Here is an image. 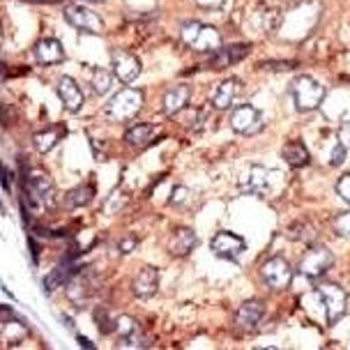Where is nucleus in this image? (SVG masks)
<instances>
[{"mask_svg": "<svg viewBox=\"0 0 350 350\" xmlns=\"http://www.w3.org/2000/svg\"><path fill=\"white\" fill-rule=\"evenodd\" d=\"M154 131H157V127L154 124H148V122H139L136 127L127 129V134H124V141L129 143V146H148L150 141H152Z\"/></svg>", "mask_w": 350, "mask_h": 350, "instance_id": "bb28decb", "label": "nucleus"}, {"mask_svg": "<svg viewBox=\"0 0 350 350\" xmlns=\"http://www.w3.org/2000/svg\"><path fill=\"white\" fill-rule=\"evenodd\" d=\"M281 157H284V161L291 168H304V166H309V161H311L309 150H306V146L302 141H288V143H286L284 150H281Z\"/></svg>", "mask_w": 350, "mask_h": 350, "instance_id": "5701e85b", "label": "nucleus"}, {"mask_svg": "<svg viewBox=\"0 0 350 350\" xmlns=\"http://www.w3.org/2000/svg\"><path fill=\"white\" fill-rule=\"evenodd\" d=\"M198 245V237L191 228H178L173 230L171 242H168V252L173 256H187L193 252V247Z\"/></svg>", "mask_w": 350, "mask_h": 350, "instance_id": "4be33fe9", "label": "nucleus"}, {"mask_svg": "<svg viewBox=\"0 0 350 350\" xmlns=\"http://www.w3.org/2000/svg\"><path fill=\"white\" fill-rule=\"evenodd\" d=\"M79 341H81V346H85V348H95L90 343V339H85V336H79Z\"/></svg>", "mask_w": 350, "mask_h": 350, "instance_id": "a19ab883", "label": "nucleus"}, {"mask_svg": "<svg viewBox=\"0 0 350 350\" xmlns=\"http://www.w3.org/2000/svg\"><path fill=\"white\" fill-rule=\"evenodd\" d=\"M336 193H339L346 203H350V173H346L339 183H336Z\"/></svg>", "mask_w": 350, "mask_h": 350, "instance_id": "4c0bfd02", "label": "nucleus"}, {"mask_svg": "<svg viewBox=\"0 0 350 350\" xmlns=\"http://www.w3.org/2000/svg\"><path fill=\"white\" fill-rule=\"evenodd\" d=\"M65 21L88 35H102V30H104L102 16H99L97 12H92L90 8H85V5H77V3L65 8Z\"/></svg>", "mask_w": 350, "mask_h": 350, "instance_id": "0eeeda50", "label": "nucleus"}, {"mask_svg": "<svg viewBox=\"0 0 350 350\" xmlns=\"http://www.w3.org/2000/svg\"><path fill=\"white\" fill-rule=\"evenodd\" d=\"M180 40L193 51L201 53H215L217 49H221V33L215 26L198 21H187L180 28Z\"/></svg>", "mask_w": 350, "mask_h": 350, "instance_id": "f257e3e1", "label": "nucleus"}, {"mask_svg": "<svg viewBox=\"0 0 350 350\" xmlns=\"http://www.w3.org/2000/svg\"><path fill=\"white\" fill-rule=\"evenodd\" d=\"M318 295H321V302L325 306V318H327V325L339 323L343 316H346V306H348V295L341 286L329 284V281H323V284L316 286Z\"/></svg>", "mask_w": 350, "mask_h": 350, "instance_id": "39448f33", "label": "nucleus"}, {"mask_svg": "<svg viewBox=\"0 0 350 350\" xmlns=\"http://www.w3.org/2000/svg\"><path fill=\"white\" fill-rule=\"evenodd\" d=\"M62 136H67V127H65V124H55V127L44 129V131H40V134L33 136L35 150H37V152H42V154L51 152V150L62 141Z\"/></svg>", "mask_w": 350, "mask_h": 350, "instance_id": "412c9836", "label": "nucleus"}, {"mask_svg": "<svg viewBox=\"0 0 350 350\" xmlns=\"http://www.w3.org/2000/svg\"><path fill=\"white\" fill-rule=\"evenodd\" d=\"M131 288H134V295L141 297V299H148L152 297L154 293L159 288V272L154 270V267H143L139 270V274L134 277V284H131Z\"/></svg>", "mask_w": 350, "mask_h": 350, "instance_id": "a211bd4d", "label": "nucleus"}, {"mask_svg": "<svg viewBox=\"0 0 350 350\" xmlns=\"http://www.w3.org/2000/svg\"><path fill=\"white\" fill-rule=\"evenodd\" d=\"M332 228L339 237H350V210L339 212V215L332 219Z\"/></svg>", "mask_w": 350, "mask_h": 350, "instance_id": "2f4dec72", "label": "nucleus"}, {"mask_svg": "<svg viewBox=\"0 0 350 350\" xmlns=\"http://www.w3.org/2000/svg\"><path fill=\"white\" fill-rule=\"evenodd\" d=\"M260 274H262V281H265V284L270 286L272 291L288 288L291 281H293L291 262L286 260V258H281V256H272V258H267L265 262H262Z\"/></svg>", "mask_w": 350, "mask_h": 350, "instance_id": "1a4fd4ad", "label": "nucleus"}, {"mask_svg": "<svg viewBox=\"0 0 350 350\" xmlns=\"http://www.w3.org/2000/svg\"><path fill=\"white\" fill-rule=\"evenodd\" d=\"M139 327H141V325L136 323L131 316H120V318H118V323H116V332L120 336H127L131 332H136Z\"/></svg>", "mask_w": 350, "mask_h": 350, "instance_id": "473e14b6", "label": "nucleus"}, {"mask_svg": "<svg viewBox=\"0 0 350 350\" xmlns=\"http://www.w3.org/2000/svg\"><path fill=\"white\" fill-rule=\"evenodd\" d=\"M74 272H77V270H72V260L60 262V265L53 267L51 274H49V277L44 279V293H53L55 288H58V286L65 284V281L70 279Z\"/></svg>", "mask_w": 350, "mask_h": 350, "instance_id": "a878e982", "label": "nucleus"}, {"mask_svg": "<svg viewBox=\"0 0 350 350\" xmlns=\"http://www.w3.org/2000/svg\"><path fill=\"white\" fill-rule=\"evenodd\" d=\"M90 85H92V90H95L97 95H106V92L111 90V74L106 70H102V67H97V70H92Z\"/></svg>", "mask_w": 350, "mask_h": 350, "instance_id": "c756f323", "label": "nucleus"}, {"mask_svg": "<svg viewBox=\"0 0 350 350\" xmlns=\"http://www.w3.org/2000/svg\"><path fill=\"white\" fill-rule=\"evenodd\" d=\"M189 198H191V191L187 189V187H175L173 196H171V205H175V208H183Z\"/></svg>", "mask_w": 350, "mask_h": 350, "instance_id": "72a5a7b5", "label": "nucleus"}, {"mask_svg": "<svg viewBox=\"0 0 350 350\" xmlns=\"http://www.w3.org/2000/svg\"><path fill=\"white\" fill-rule=\"evenodd\" d=\"M245 247H247L245 237H240L237 233H230V230H219V233L212 235V240H210L212 254L224 260H237L242 256V252H245Z\"/></svg>", "mask_w": 350, "mask_h": 350, "instance_id": "9d476101", "label": "nucleus"}, {"mask_svg": "<svg viewBox=\"0 0 350 350\" xmlns=\"http://www.w3.org/2000/svg\"><path fill=\"white\" fill-rule=\"evenodd\" d=\"M141 109H143V92L136 90V88H122L106 104V116L116 122H127L131 118L139 116Z\"/></svg>", "mask_w": 350, "mask_h": 350, "instance_id": "20e7f679", "label": "nucleus"}, {"mask_svg": "<svg viewBox=\"0 0 350 350\" xmlns=\"http://www.w3.org/2000/svg\"><path fill=\"white\" fill-rule=\"evenodd\" d=\"M346 146H343L341 141H336L334 143V148H332V154H329V164L332 166H341L343 161H346Z\"/></svg>", "mask_w": 350, "mask_h": 350, "instance_id": "f704fd0d", "label": "nucleus"}, {"mask_svg": "<svg viewBox=\"0 0 350 350\" xmlns=\"http://www.w3.org/2000/svg\"><path fill=\"white\" fill-rule=\"evenodd\" d=\"M35 58L40 65H58V62L65 60L62 44L55 37H44L35 44Z\"/></svg>", "mask_w": 350, "mask_h": 350, "instance_id": "f3484780", "label": "nucleus"}, {"mask_svg": "<svg viewBox=\"0 0 350 350\" xmlns=\"http://www.w3.org/2000/svg\"><path fill=\"white\" fill-rule=\"evenodd\" d=\"M55 90H58L62 106H65L70 113H79V111L83 109V102H85L83 90H81V85L72 77H62L58 81V85H55Z\"/></svg>", "mask_w": 350, "mask_h": 350, "instance_id": "4468645a", "label": "nucleus"}, {"mask_svg": "<svg viewBox=\"0 0 350 350\" xmlns=\"http://www.w3.org/2000/svg\"><path fill=\"white\" fill-rule=\"evenodd\" d=\"M150 346H152V341H150V336L141 327L127 336H120V348H150Z\"/></svg>", "mask_w": 350, "mask_h": 350, "instance_id": "cd10ccee", "label": "nucleus"}, {"mask_svg": "<svg viewBox=\"0 0 350 350\" xmlns=\"http://www.w3.org/2000/svg\"><path fill=\"white\" fill-rule=\"evenodd\" d=\"M198 8L203 10H215V12H224L230 8V0H196Z\"/></svg>", "mask_w": 350, "mask_h": 350, "instance_id": "c9c22d12", "label": "nucleus"}, {"mask_svg": "<svg viewBox=\"0 0 350 350\" xmlns=\"http://www.w3.org/2000/svg\"><path fill=\"white\" fill-rule=\"evenodd\" d=\"M189 97H191V88L189 85H185V83L173 85V88H168L164 99H161V109H164L166 116H178L180 111L187 109Z\"/></svg>", "mask_w": 350, "mask_h": 350, "instance_id": "dca6fc26", "label": "nucleus"}, {"mask_svg": "<svg viewBox=\"0 0 350 350\" xmlns=\"http://www.w3.org/2000/svg\"><path fill=\"white\" fill-rule=\"evenodd\" d=\"M139 245V240H136L134 235H124L120 242H118V249H120V254H131Z\"/></svg>", "mask_w": 350, "mask_h": 350, "instance_id": "58836bf2", "label": "nucleus"}, {"mask_svg": "<svg viewBox=\"0 0 350 350\" xmlns=\"http://www.w3.org/2000/svg\"><path fill=\"white\" fill-rule=\"evenodd\" d=\"M95 288H97L95 274H92L90 270L79 272L77 277L67 284V297H70L74 304H83V302H88V297L95 293Z\"/></svg>", "mask_w": 350, "mask_h": 350, "instance_id": "2eb2a0df", "label": "nucleus"}, {"mask_svg": "<svg viewBox=\"0 0 350 350\" xmlns=\"http://www.w3.org/2000/svg\"><path fill=\"white\" fill-rule=\"evenodd\" d=\"M252 21H256V26H258L260 33H274L279 26V21H281V14H279V10H274V8H267V5H258L256 8V12L252 14Z\"/></svg>", "mask_w": 350, "mask_h": 350, "instance_id": "b1692460", "label": "nucleus"}, {"mask_svg": "<svg viewBox=\"0 0 350 350\" xmlns=\"http://www.w3.org/2000/svg\"><path fill=\"white\" fill-rule=\"evenodd\" d=\"M92 196H95V187H92L90 183L88 185H79V187H74L72 191H67L65 193V208H83V205H88L92 201Z\"/></svg>", "mask_w": 350, "mask_h": 350, "instance_id": "393cba45", "label": "nucleus"}, {"mask_svg": "<svg viewBox=\"0 0 350 350\" xmlns=\"http://www.w3.org/2000/svg\"><path fill=\"white\" fill-rule=\"evenodd\" d=\"M242 193H249V196H262L270 189V180H267V168H262L260 164H252L242 173L240 183H237Z\"/></svg>", "mask_w": 350, "mask_h": 350, "instance_id": "f8f14e48", "label": "nucleus"}, {"mask_svg": "<svg viewBox=\"0 0 350 350\" xmlns=\"http://www.w3.org/2000/svg\"><path fill=\"white\" fill-rule=\"evenodd\" d=\"M88 3H104V0H88Z\"/></svg>", "mask_w": 350, "mask_h": 350, "instance_id": "37998d69", "label": "nucleus"}, {"mask_svg": "<svg viewBox=\"0 0 350 350\" xmlns=\"http://www.w3.org/2000/svg\"><path fill=\"white\" fill-rule=\"evenodd\" d=\"M332 265H334V254L325 245H314V247L306 249L302 260H299V272H302L304 277L316 281V279H321Z\"/></svg>", "mask_w": 350, "mask_h": 350, "instance_id": "423d86ee", "label": "nucleus"}, {"mask_svg": "<svg viewBox=\"0 0 350 350\" xmlns=\"http://www.w3.org/2000/svg\"><path fill=\"white\" fill-rule=\"evenodd\" d=\"M230 127L242 136H256L265 129V122H262V116L256 106L240 104V106H235L233 113H230Z\"/></svg>", "mask_w": 350, "mask_h": 350, "instance_id": "6e6552de", "label": "nucleus"}, {"mask_svg": "<svg viewBox=\"0 0 350 350\" xmlns=\"http://www.w3.org/2000/svg\"><path fill=\"white\" fill-rule=\"evenodd\" d=\"M111 70H113V77L120 81V83H131V81L139 79V74L143 70L139 55L122 51V49H116L111 51Z\"/></svg>", "mask_w": 350, "mask_h": 350, "instance_id": "9b49d317", "label": "nucleus"}, {"mask_svg": "<svg viewBox=\"0 0 350 350\" xmlns=\"http://www.w3.org/2000/svg\"><path fill=\"white\" fill-rule=\"evenodd\" d=\"M23 193H26L28 203L35 210L51 208L55 201V187L49 178V173L44 171H33L23 178Z\"/></svg>", "mask_w": 350, "mask_h": 350, "instance_id": "7ed1b4c3", "label": "nucleus"}, {"mask_svg": "<svg viewBox=\"0 0 350 350\" xmlns=\"http://www.w3.org/2000/svg\"><path fill=\"white\" fill-rule=\"evenodd\" d=\"M30 3H60V0H30Z\"/></svg>", "mask_w": 350, "mask_h": 350, "instance_id": "79ce46f5", "label": "nucleus"}, {"mask_svg": "<svg viewBox=\"0 0 350 350\" xmlns=\"http://www.w3.org/2000/svg\"><path fill=\"white\" fill-rule=\"evenodd\" d=\"M252 46L249 44H230V46H221L212 53V58L208 60V67L210 70H226V67L235 65V62L245 60Z\"/></svg>", "mask_w": 350, "mask_h": 350, "instance_id": "ddd939ff", "label": "nucleus"}, {"mask_svg": "<svg viewBox=\"0 0 350 350\" xmlns=\"http://www.w3.org/2000/svg\"><path fill=\"white\" fill-rule=\"evenodd\" d=\"M92 316H95V323H97V327H99V332H102V334L116 332L118 318H111V316H109V311H106L104 306H97V309L92 311Z\"/></svg>", "mask_w": 350, "mask_h": 350, "instance_id": "c85d7f7f", "label": "nucleus"}, {"mask_svg": "<svg viewBox=\"0 0 350 350\" xmlns=\"http://www.w3.org/2000/svg\"><path fill=\"white\" fill-rule=\"evenodd\" d=\"M316 235L314 226H311L309 221H297L293 224V226L288 228V237H293V240H304V242H311Z\"/></svg>", "mask_w": 350, "mask_h": 350, "instance_id": "7c9ffc66", "label": "nucleus"}, {"mask_svg": "<svg viewBox=\"0 0 350 350\" xmlns=\"http://www.w3.org/2000/svg\"><path fill=\"white\" fill-rule=\"evenodd\" d=\"M262 314H265V304L260 299H249L237 309V316H235V323L240 325L242 329H254L256 325L260 323Z\"/></svg>", "mask_w": 350, "mask_h": 350, "instance_id": "aec40b11", "label": "nucleus"}, {"mask_svg": "<svg viewBox=\"0 0 350 350\" xmlns=\"http://www.w3.org/2000/svg\"><path fill=\"white\" fill-rule=\"evenodd\" d=\"M262 70H277V72H286V70H295L297 62L295 60H279V62H260Z\"/></svg>", "mask_w": 350, "mask_h": 350, "instance_id": "e433bc0d", "label": "nucleus"}, {"mask_svg": "<svg viewBox=\"0 0 350 350\" xmlns=\"http://www.w3.org/2000/svg\"><path fill=\"white\" fill-rule=\"evenodd\" d=\"M291 95L299 113H309V111H316L323 104L327 90L314 77H297L291 85Z\"/></svg>", "mask_w": 350, "mask_h": 350, "instance_id": "f03ea898", "label": "nucleus"}, {"mask_svg": "<svg viewBox=\"0 0 350 350\" xmlns=\"http://www.w3.org/2000/svg\"><path fill=\"white\" fill-rule=\"evenodd\" d=\"M336 139H339L346 148H350V120H346V122H341V124H339V131H336Z\"/></svg>", "mask_w": 350, "mask_h": 350, "instance_id": "ea45409f", "label": "nucleus"}, {"mask_svg": "<svg viewBox=\"0 0 350 350\" xmlns=\"http://www.w3.org/2000/svg\"><path fill=\"white\" fill-rule=\"evenodd\" d=\"M237 95H240V81L226 79V81H221V83L215 88V92L210 95V102H212L215 109L224 111V109H230V104L235 102Z\"/></svg>", "mask_w": 350, "mask_h": 350, "instance_id": "6ab92c4d", "label": "nucleus"}]
</instances>
